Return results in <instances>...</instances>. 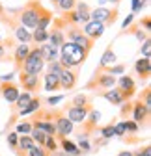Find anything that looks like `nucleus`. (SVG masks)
<instances>
[{
  "mask_svg": "<svg viewBox=\"0 0 151 156\" xmlns=\"http://www.w3.org/2000/svg\"><path fill=\"white\" fill-rule=\"evenodd\" d=\"M82 32H84V35H86V37H90L91 41L95 43L97 39H101V37H103V34H105V26H103L101 23L90 21V23H86V24L82 26Z\"/></svg>",
  "mask_w": 151,
  "mask_h": 156,
  "instance_id": "obj_15",
  "label": "nucleus"
},
{
  "mask_svg": "<svg viewBox=\"0 0 151 156\" xmlns=\"http://www.w3.org/2000/svg\"><path fill=\"white\" fill-rule=\"evenodd\" d=\"M39 50H41V58H43L45 65H47V63H50V62H56V56H58V48L50 47L49 43H43V45H39Z\"/></svg>",
  "mask_w": 151,
  "mask_h": 156,
  "instance_id": "obj_21",
  "label": "nucleus"
},
{
  "mask_svg": "<svg viewBox=\"0 0 151 156\" xmlns=\"http://www.w3.org/2000/svg\"><path fill=\"white\" fill-rule=\"evenodd\" d=\"M114 63H116V52H114V45H112V43H108V47L105 48V52H103V56H101V62H99L97 69H105V67H108V65H114Z\"/></svg>",
  "mask_w": 151,
  "mask_h": 156,
  "instance_id": "obj_18",
  "label": "nucleus"
},
{
  "mask_svg": "<svg viewBox=\"0 0 151 156\" xmlns=\"http://www.w3.org/2000/svg\"><path fill=\"white\" fill-rule=\"evenodd\" d=\"M9 48H13V39H11V37L4 39V41H0V63L6 60V56H8Z\"/></svg>",
  "mask_w": 151,
  "mask_h": 156,
  "instance_id": "obj_32",
  "label": "nucleus"
},
{
  "mask_svg": "<svg viewBox=\"0 0 151 156\" xmlns=\"http://www.w3.org/2000/svg\"><path fill=\"white\" fill-rule=\"evenodd\" d=\"M84 87L86 89H93L95 93L112 89V87H116V76H112L108 73H101V71H93V76L88 80V84Z\"/></svg>",
  "mask_w": 151,
  "mask_h": 156,
  "instance_id": "obj_4",
  "label": "nucleus"
},
{
  "mask_svg": "<svg viewBox=\"0 0 151 156\" xmlns=\"http://www.w3.org/2000/svg\"><path fill=\"white\" fill-rule=\"evenodd\" d=\"M65 41L77 45V47L82 48L86 54H90V52L93 50V47H95V43H93L90 37L84 35V32H82L80 26H67V30H65Z\"/></svg>",
  "mask_w": 151,
  "mask_h": 156,
  "instance_id": "obj_3",
  "label": "nucleus"
},
{
  "mask_svg": "<svg viewBox=\"0 0 151 156\" xmlns=\"http://www.w3.org/2000/svg\"><path fill=\"white\" fill-rule=\"evenodd\" d=\"M47 69H49L47 73H52V74H58V76H60V73L64 71V67L60 65V62H58V60H56V62H50V63H47Z\"/></svg>",
  "mask_w": 151,
  "mask_h": 156,
  "instance_id": "obj_39",
  "label": "nucleus"
},
{
  "mask_svg": "<svg viewBox=\"0 0 151 156\" xmlns=\"http://www.w3.org/2000/svg\"><path fill=\"white\" fill-rule=\"evenodd\" d=\"M134 73L136 76L140 78L142 82H147L149 76H151V60L149 58H138V60L134 62Z\"/></svg>",
  "mask_w": 151,
  "mask_h": 156,
  "instance_id": "obj_13",
  "label": "nucleus"
},
{
  "mask_svg": "<svg viewBox=\"0 0 151 156\" xmlns=\"http://www.w3.org/2000/svg\"><path fill=\"white\" fill-rule=\"evenodd\" d=\"M32 93H26V91H23V93H19V97H17V101L11 104V110L17 113V112H21V110H24L28 104H30V101H32Z\"/></svg>",
  "mask_w": 151,
  "mask_h": 156,
  "instance_id": "obj_20",
  "label": "nucleus"
},
{
  "mask_svg": "<svg viewBox=\"0 0 151 156\" xmlns=\"http://www.w3.org/2000/svg\"><path fill=\"white\" fill-rule=\"evenodd\" d=\"M34 145H35V143H34V140L30 138L28 134H26V136H19V141H17V149H15V151H24V152H28Z\"/></svg>",
  "mask_w": 151,
  "mask_h": 156,
  "instance_id": "obj_26",
  "label": "nucleus"
},
{
  "mask_svg": "<svg viewBox=\"0 0 151 156\" xmlns=\"http://www.w3.org/2000/svg\"><path fill=\"white\" fill-rule=\"evenodd\" d=\"M30 45H23V43H19L17 47H15V50H13V65H15V69L17 71H21V67H23V63H24V60H26V56H28V52H30Z\"/></svg>",
  "mask_w": 151,
  "mask_h": 156,
  "instance_id": "obj_16",
  "label": "nucleus"
},
{
  "mask_svg": "<svg viewBox=\"0 0 151 156\" xmlns=\"http://www.w3.org/2000/svg\"><path fill=\"white\" fill-rule=\"evenodd\" d=\"M41 108V97L37 95V97H32V101H30V104L24 108V110H21V112H17V115L19 117H24V115H32V113H35L37 110Z\"/></svg>",
  "mask_w": 151,
  "mask_h": 156,
  "instance_id": "obj_22",
  "label": "nucleus"
},
{
  "mask_svg": "<svg viewBox=\"0 0 151 156\" xmlns=\"http://www.w3.org/2000/svg\"><path fill=\"white\" fill-rule=\"evenodd\" d=\"M131 113H133V102H131V101H127V102H123V104L120 106V117L127 121Z\"/></svg>",
  "mask_w": 151,
  "mask_h": 156,
  "instance_id": "obj_35",
  "label": "nucleus"
},
{
  "mask_svg": "<svg viewBox=\"0 0 151 156\" xmlns=\"http://www.w3.org/2000/svg\"><path fill=\"white\" fill-rule=\"evenodd\" d=\"M19 84L26 93H35L41 87V74L34 76V74H26L23 71H19Z\"/></svg>",
  "mask_w": 151,
  "mask_h": 156,
  "instance_id": "obj_10",
  "label": "nucleus"
},
{
  "mask_svg": "<svg viewBox=\"0 0 151 156\" xmlns=\"http://www.w3.org/2000/svg\"><path fill=\"white\" fill-rule=\"evenodd\" d=\"M118 8H105V6H99V8H93L90 9V21H95V23H101L105 28L106 26H112V24H116L118 21Z\"/></svg>",
  "mask_w": 151,
  "mask_h": 156,
  "instance_id": "obj_6",
  "label": "nucleus"
},
{
  "mask_svg": "<svg viewBox=\"0 0 151 156\" xmlns=\"http://www.w3.org/2000/svg\"><path fill=\"white\" fill-rule=\"evenodd\" d=\"M134 156H151V147L149 145H145V147H142L138 152H133Z\"/></svg>",
  "mask_w": 151,
  "mask_h": 156,
  "instance_id": "obj_46",
  "label": "nucleus"
},
{
  "mask_svg": "<svg viewBox=\"0 0 151 156\" xmlns=\"http://www.w3.org/2000/svg\"><path fill=\"white\" fill-rule=\"evenodd\" d=\"M133 121L138 125V126H147L149 125V117H151V110H147L140 101L133 102Z\"/></svg>",
  "mask_w": 151,
  "mask_h": 156,
  "instance_id": "obj_12",
  "label": "nucleus"
},
{
  "mask_svg": "<svg viewBox=\"0 0 151 156\" xmlns=\"http://www.w3.org/2000/svg\"><path fill=\"white\" fill-rule=\"evenodd\" d=\"M127 132H125V123L123 121H120V123H116L114 125V136H118V138H123Z\"/></svg>",
  "mask_w": 151,
  "mask_h": 156,
  "instance_id": "obj_42",
  "label": "nucleus"
},
{
  "mask_svg": "<svg viewBox=\"0 0 151 156\" xmlns=\"http://www.w3.org/2000/svg\"><path fill=\"white\" fill-rule=\"evenodd\" d=\"M60 141V147L67 152V154H73V156H79L80 154V151H79V147L77 145H75L73 141H69L67 138H64V140H58Z\"/></svg>",
  "mask_w": 151,
  "mask_h": 156,
  "instance_id": "obj_29",
  "label": "nucleus"
},
{
  "mask_svg": "<svg viewBox=\"0 0 151 156\" xmlns=\"http://www.w3.org/2000/svg\"><path fill=\"white\" fill-rule=\"evenodd\" d=\"M118 156H134V154L131 152V151H120V152H118Z\"/></svg>",
  "mask_w": 151,
  "mask_h": 156,
  "instance_id": "obj_50",
  "label": "nucleus"
},
{
  "mask_svg": "<svg viewBox=\"0 0 151 156\" xmlns=\"http://www.w3.org/2000/svg\"><path fill=\"white\" fill-rule=\"evenodd\" d=\"M90 6L86 4V2H77V6H75V11H77V15H79V19H80V24H86V23H90Z\"/></svg>",
  "mask_w": 151,
  "mask_h": 156,
  "instance_id": "obj_23",
  "label": "nucleus"
},
{
  "mask_svg": "<svg viewBox=\"0 0 151 156\" xmlns=\"http://www.w3.org/2000/svg\"><path fill=\"white\" fill-rule=\"evenodd\" d=\"M45 6L39 2V0H28V2L21 8V9H11L9 13L15 15V19L19 23H21L24 28L28 30H34L37 26V21H39V17L45 13Z\"/></svg>",
  "mask_w": 151,
  "mask_h": 156,
  "instance_id": "obj_1",
  "label": "nucleus"
},
{
  "mask_svg": "<svg viewBox=\"0 0 151 156\" xmlns=\"http://www.w3.org/2000/svg\"><path fill=\"white\" fill-rule=\"evenodd\" d=\"M43 87H45V91H58L60 89V76L47 73L43 76Z\"/></svg>",
  "mask_w": 151,
  "mask_h": 156,
  "instance_id": "obj_19",
  "label": "nucleus"
},
{
  "mask_svg": "<svg viewBox=\"0 0 151 156\" xmlns=\"http://www.w3.org/2000/svg\"><path fill=\"white\" fill-rule=\"evenodd\" d=\"M79 151L90 152V143H88V140H80V141H79Z\"/></svg>",
  "mask_w": 151,
  "mask_h": 156,
  "instance_id": "obj_49",
  "label": "nucleus"
},
{
  "mask_svg": "<svg viewBox=\"0 0 151 156\" xmlns=\"http://www.w3.org/2000/svg\"><path fill=\"white\" fill-rule=\"evenodd\" d=\"M142 8H144V4H142V0H133V15L140 13V11H142Z\"/></svg>",
  "mask_w": 151,
  "mask_h": 156,
  "instance_id": "obj_47",
  "label": "nucleus"
},
{
  "mask_svg": "<svg viewBox=\"0 0 151 156\" xmlns=\"http://www.w3.org/2000/svg\"><path fill=\"white\" fill-rule=\"evenodd\" d=\"M105 2H112V4H114V8H118L121 0H105Z\"/></svg>",
  "mask_w": 151,
  "mask_h": 156,
  "instance_id": "obj_51",
  "label": "nucleus"
},
{
  "mask_svg": "<svg viewBox=\"0 0 151 156\" xmlns=\"http://www.w3.org/2000/svg\"><path fill=\"white\" fill-rule=\"evenodd\" d=\"M6 140H8V145L15 151V149H17V141H19V134H17V132H9V134L6 136Z\"/></svg>",
  "mask_w": 151,
  "mask_h": 156,
  "instance_id": "obj_41",
  "label": "nucleus"
},
{
  "mask_svg": "<svg viewBox=\"0 0 151 156\" xmlns=\"http://www.w3.org/2000/svg\"><path fill=\"white\" fill-rule=\"evenodd\" d=\"M19 86L13 84L11 80L9 82H0V95H2V99L8 101L9 104H13L17 101V97H19Z\"/></svg>",
  "mask_w": 151,
  "mask_h": 156,
  "instance_id": "obj_14",
  "label": "nucleus"
},
{
  "mask_svg": "<svg viewBox=\"0 0 151 156\" xmlns=\"http://www.w3.org/2000/svg\"><path fill=\"white\" fill-rule=\"evenodd\" d=\"M50 2H52V4H56V2H58V0H50Z\"/></svg>",
  "mask_w": 151,
  "mask_h": 156,
  "instance_id": "obj_52",
  "label": "nucleus"
},
{
  "mask_svg": "<svg viewBox=\"0 0 151 156\" xmlns=\"http://www.w3.org/2000/svg\"><path fill=\"white\" fill-rule=\"evenodd\" d=\"M64 101V97L60 95V97H49V99H47V104L49 106H54V104H58V102H62Z\"/></svg>",
  "mask_w": 151,
  "mask_h": 156,
  "instance_id": "obj_48",
  "label": "nucleus"
},
{
  "mask_svg": "<svg viewBox=\"0 0 151 156\" xmlns=\"http://www.w3.org/2000/svg\"><path fill=\"white\" fill-rule=\"evenodd\" d=\"M97 95H99V97H103V99H105L106 102H110L112 106H121V104L125 102L118 87H112V89H106V91H99Z\"/></svg>",
  "mask_w": 151,
  "mask_h": 156,
  "instance_id": "obj_17",
  "label": "nucleus"
},
{
  "mask_svg": "<svg viewBox=\"0 0 151 156\" xmlns=\"http://www.w3.org/2000/svg\"><path fill=\"white\" fill-rule=\"evenodd\" d=\"M79 76H80V69H64L60 73V89L64 91L75 89L79 84Z\"/></svg>",
  "mask_w": 151,
  "mask_h": 156,
  "instance_id": "obj_9",
  "label": "nucleus"
},
{
  "mask_svg": "<svg viewBox=\"0 0 151 156\" xmlns=\"http://www.w3.org/2000/svg\"><path fill=\"white\" fill-rule=\"evenodd\" d=\"M30 132H32V123H30V121H26V123H19V125H17V134L26 136V134H30Z\"/></svg>",
  "mask_w": 151,
  "mask_h": 156,
  "instance_id": "obj_40",
  "label": "nucleus"
},
{
  "mask_svg": "<svg viewBox=\"0 0 151 156\" xmlns=\"http://www.w3.org/2000/svg\"><path fill=\"white\" fill-rule=\"evenodd\" d=\"M136 21V15H133V13H131V15H127V19H123V23H121V30H125L127 26H131V24H133Z\"/></svg>",
  "mask_w": 151,
  "mask_h": 156,
  "instance_id": "obj_45",
  "label": "nucleus"
},
{
  "mask_svg": "<svg viewBox=\"0 0 151 156\" xmlns=\"http://www.w3.org/2000/svg\"><path fill=\"white\" fill-rule=\"evenodd\" d=\"M93 110V104H86V106H80V108H75V106H67V108H64V112H65V115H67V119L73 123V125H80L86 117H88V113Z\"/></svg>",
  "mask_w": 151,
  "mask_h": 156,
  "instance_id": "obj_11",
  "label": "nucleus"
},
{
  "mask_svg": "<svg viewBox=\"0 0 151 156\" xmlns=\"http://www.w3.org/2000/svg\"><path fill=\"white\" fill-rule=\"evenodd\" d=\"M52 110V119H54V126H56V140H64L75 130V125L67 119V115L64 110Z\"/></svg>",
  "mask_w": 151,
  "mask_h": 156,
  "instance_id": "obj_7",
  "label": "nucleus"
},
{
  "mask_svg": "<svg viewBox=\"0 0 151 156\" xmlns=\"http://www.w3.org/2000/svg\"><path fill=\"white\" fill-rule=\"evenodd\" d=\"M123 123H125V132H131V134H136V132L140 130V126H138V125H136L134 121H129V119H127V121H123Z\"/></svg>",
  "mask_w": 151,
  "mask_h": 156,
  "instance_id": "obj_43",
  "label": "nucleus"
},
{
  "mask_svg": "<svg viewBox=\"0 0 151 156\" xmlns=\"http://www.w3.org/2000/svg\"><path fill=\"white\" fill-rule=\"evenodd\" d=\"M88 56L82 48H79L77 45H73L69 41H65L60 48H58V62L64 69H80L86 60H88Z\"/></svg>",
  "mask_w": 151,
  "mask_h": 156,
  "instance_id": "obj_2",
  "label": "nucleus"
},
{
  "mask_svg": "<svg viewBox=\"0 0 151 156\" xmlns=\"http://www.w3.org/2000/svg\"><path fill=\"white\" fill-rule=\"evenodd\" d=\"M62 19L65 21L67 26H80V19H79V15H77V11H75V9L62 13Z\"/></svg>",
  "mask_w": 151,
  "mask_h": 156,
  "instance_id": "obj_28",
  "label": "nucleus"
},
{
  "mask_svg": "<svg viewBox=\"0 0 151 156\" xmlns=\"http://www.w3.org/2000/svg\"><path fill=\"white\" fill-rule=\"evenodd\" d=\"M43 147H45L49 152H52V154H54L56 151H58V147H60V145H58V140H56V136H49Z\"/></svg>",
  "mask_w": 151,
  "mask_h": 156,
  "instance_id": "obj_36",
  "label": "nucleus"
},
{
  "mask_svg": "<svg viewBox=\"0 0 151 156\" xmlns=\"http://www.w3.org/2000/svg\"><path fill=\"white\" fill-rule=\"evenodd\" d=\"M77 2H79V0H58V2L54 4V8L58 9V11H62V13H65V11H71V9H75Z\"/></svg>",
  "mask_w": 151,
  "mask_h": 156,
  "instance_id": "obj_31",
  "label": "nucleus"
},
{
  "mask_svg": "<svg viewBox=\"0 0 151 156\" xmlns=\"http://www.w3.org/2000/svg\"><path fill=\"white\" fill-rule=\"evenodd\" d=\"M138 101H140L147 110H151V87H149V86H147V87H144V89L140 91Z\"/></svg>",
  "mask_w": 151,
  "mask_h": 156,
  "instance_id": "obj_33",
  "label": "nucleus"
},
{
  "mask_svg": "<svg viewBox=\"0 0 151 156\" xmlns=\"http://www.w3.org/2000/svg\"><path fill=\"white\" fill-rule=\"evenodd\" d=\"M86 104H91V97H90V95H86V93H79V95H75L73 99H71V102H69V104H65L64 108H67V106L80 108V106H86Z\"/></svg>",
  "mask_w": 151,
  "mask_h": 156,
  "instance_id": "obj_24",
  "label": "nucleus"
},
{
  "mask_svg": "<svg viewBox=\"0 0 151 156\" xmlns=\"http://www.w3.org/2000/svg\"><path fill=\"white\" fill-rule=\"evenodd\" d=\"M32 41L37 43V45L47 43L49 41V30H37V28H34V32H32Z\"/></svg>",
  "mask_w": 151,
  "mask_h": 156,
  "instance_id": "obj_30",
  "label": "nucleus"
},
{
  "mask_svg": "<svg viewBox=\"0 0 151 156\" xmlns=\"http://www.w3.org/2000/svg\"><path fill=\"white\" fill-rule=\"evenodd\" d=\"M26 154H28V156H54L52 152H49L45 147H39V145H34Z\"/></svg>",
  "mask_w": 151,
  "mask_h": 156,
  "instance_id": "obj_34",
  "label": "nucleus"
},
{
  "mask_svg": "<svg viewBox=\"0 0 151 156\" xmlns=\"http://www.w3.org/2000/svg\"><path fill=\"white\" fill-rule=\"evenodd\" d=\"M99 134L103 136V140H110L114 138V125H105V126H99Z\"/></svg>",
  "mask_w": 151,
  "mask_h": 156,
  "instance_id": "obj_37",
  "label": "nucleus"
},
{
  "mask_svg": "<svg viewBox=\"0 0 151 156\" xmlns=\"http://www.w3.org/2000/svg\"><path fill=\"white\" fill-rule=\"evenodd\" d=\"M140 52H142V58H149V54H151V41L149 39H145V41L142 43Z\"/></svg>",
  "mask_w": 151,
  "mask_h": 156,
  "instance_id": "obj_44",
  "label": "nucleus"
},
{
  "mask_svg": "<svg viewBox=\"0 0 151 156\" xmlns=\"http://www.w3.org/2000/svg\"><path fill=\"white\" fill-rule=\"evenodd\" d=\"M43 69H45V62H43V58H41L39 47H32L30 52H28V56H26V60H24V63H23V67H21V71L26 73V74L37 76V74H41Z\"/></svg>",
  "mask_w": 151,
  "mask_h": 156,
  "instance_id": "obj_5",
  "label": "nucleus"
},
{
  "mask_svg": "<svg viewBox=\"0 0 151 156\" xmlns=\"http://www.w3.org/2000/svg\"><path fill=\"white\" fill-rule=\"evenodd\" d=\"M136 23H138V26H140L145 34L151 32V17H149V15H145V17H142V19H136Z\"/></svg>",
  "mask_w": 151,
  "mask_h": 156,
  "instance_id": "obj_38",
  "label": "nucleus"
},
{
  "mask_svg": "<svg viewBox=\"0 0 151 156\" xmlns=\"http://www.w3.org/2000/svg\"><path fill=\"white\" fill-rule=\"evenodd\" d=\"M28 136L34 140V143H35V145H39V147H43L45 141H47V138H49V136H47L43 130H39V128H32V132H30Z\"/></svg>",
  "mask_w": 151,
  "mask_h": 156,
  "instance_id": "obj_27",
  "label": "nucleus"
},
{
  "mask_svg": "<svg viewBox=\"0 0 151 156\" xmlns=\"http://www.w3.org/2000/svg\"><path fill=\"white\" fill-rule=\"evenodd\" d=\"M116 87L120 89V93H121L125 102L131 101L136 95V82H134V78L131 76L129 73H125V74H121V76L116 78Z\"/></svg>",
  "mask_w": 151,
  "mask_h": 156,
  "instance_id": "obj_8",
  "label": "nucleus"
},
{
  "mask_svg": "<svg viewBox=\"0 0 151 156\" xmlns=\"http://www.w3.org/2000/svg\"><path fill=\"white\" fill-rule=\"evenodd\" d=\"M125 65L123 63H114V65H108V67H105V69H95V71H101V73H108V74H112V76H121V74H125Z\"/></svg>",
  "mask_w": 151,
  "mask_h": 156,
  "instance_id": "obj_25",
  "label": "nucleus"
}]
</instances>
